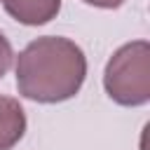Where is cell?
<instances>
[{"label": "cell", "instance_id": "obj_1", "mask_svg": "<svg viewBox=\"0 0 150 150\" xmlns=\"http://www.w3.org/2000/svg\"><path fill=\"white\" fill-rule=\"evenodd\" d=\"M16 89L38 103L73 98L87 77V56L68 38L42 35L28 42L16 56Z\"/></svg>", "mask_w": 150, "mask_h": 150}, {"label": "cell", "instance_id": "obj_2", "mask_svg": "<svg viewBox=\"0 0 150 150\" xmlns=\"http://www.w3.org/2000/svg\"><path fill=\"white\" fill-rule=\"evenodd\" d=\"M103 87L120 105H145L150 101V42L134 40L122 45L105 63Z\"/></svg>", "mask_w": 150, "mask_h": 150}, {"label": "cell", "instance_id": "obj_3", "mask_svg": "<svg viewBox=\"0 0 150 150\" xmlns=\"http://www.w3.org/2000/svg\"><path fill=\"white\" fill-rule=\"evenodd\" d=\"M0 2L5 12L23 26H42L52 21L61 9V0H0Z\"/></svg>", "mask_w": 150, "mask_h": 150}, {"label": "cell", "instance_id": "obj_4", "mask_svg": "<svg viewBox=\"0 0 150 150\" xmlns=\"http://www.w3.org/2000/svg\"><path fill=\"white\" fill-rule=\"evenodd\" d=\"M26 134V112L12 96L0 94V150H12Z\"/></svg>", "mask_w": 150, "mask_h": 150}, {"label": "cell", "instance_id": "obj_5", "mask_svg": "<svg viewBox=\"0 0 150 150\" xmlns=\"http://www.w3.org/2000/svg\"><path fill=\"white\" fill-rule=\"evenodd\" d=\"M12 59H14V54H12V45H9V40L0 33V77L9 70Z\"/></svg>", "mask_w": 150, "mask_h": 150}, {"label": "cell", "instance_id": "obj_6", "mask_svg": "<svg viewBox=\"0 0 150 150\" xmlns=\"http://www.w3.org/2000/svg\"><path fill=\"white\" fill-rule=\"evenodd\" d=\"M82 2H87V5H91V7H101V9H115V7H120L124 0H82Z\"/></svg>", "mask_w": 150, "mask_h": 150}]
</instances>
